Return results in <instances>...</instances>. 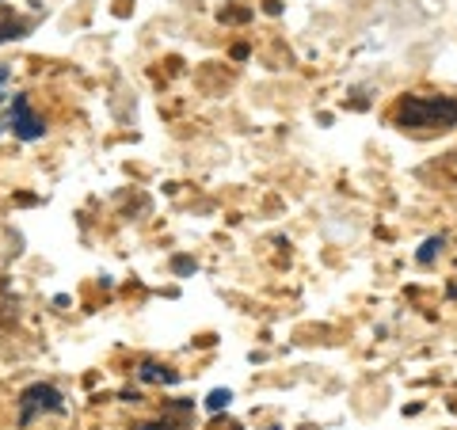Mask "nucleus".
Segmentation results:
<instances>
[{"label":"nucleus","mask_w":457,"mask_h":430,"mask_svg":"<svg viewBox=\"0 0 457 430\" xmlns=\"http://www.w3.org/2000/svg\"><path fill=\"white\" fill-rule=\"evenodd\" d=\"M141 377H145V381L171 385V381H176V369H164V366H153V362H145V366H141Z\"/></svg>","instance_id":"obj_5"},{"label":"nucleus","mask_w":457,"mask_h":430,"mask_svg":"<svg viewBox=\"0 0 457 430\" xmlns=\"http://www.w3.org/2000/svg\"><path fill=\"white\" fill-rule=\"evenodd\" d=\"M27 35V23L16 16H4L0 20V42H12V38H23Z\"/></svg>","instance_id":"obj_4"},{"label":"nucleus","mask_w":457,"mask_h":430,"mask_svg":"<svg viewBox=\"0 0 457 430\" xmlns=\"http://www.w3.org/2000/svg\"><path fill=\"white\" fill-rule=\"evenodd\" d=\"M221 23H248L252 20V12L248 8H221Z\"/></svg>","instance_id":"obj_6"},{"label":"nucleus","mask_w":457,"mask_h":430,"mask_svg":"<svg viewBox=\"0 0 457 430\" xmlns=\"http://www.w3.org/2000/svg\"><path fill=\"white\" fill-rule=\"evenodd\" d=\"M137 430H171L168 423H145V426H137Z\"/></svg>","instance_id":"obj_10"},{"label":"nucleus","mask_w":457,"mask_h":430,"mask_svg":"<svg viewBox=\"0 0 457 430\" xmlns=\"http://www.w3.org/2000/svg\"><path fill=\"white\" fill-rule=\"evenodd\" d=\"M396 126H404V130H450V126H457V99L404 95L396 103Z\"/></svg>","instance_id":"obj_1"},{"label":"nucleus","mask_w":457,"mask_h":430,"mask_svg":"<svg viewBox=\"0 0 457 430\" xmlns=\"http://www.w3.org/2000/svg\"><path fill=\"white\" fill-rule=\"evenodd\" d=\"M228 400H233V396H228L225 389H213V393H210V400H206V408H210V411H221V408L228 404Z\"/></svg>","instance_id":"obj_7"},{"label":"nucleus","mask_w":457,"mask_h":430,"mask_svg":"<svg viewBox=\"0 0 457 430\" xmlns=\"http://www.w3.org/2000/svg\"><path fill=\"white\" fill-rule=\"evenodd\" d=\"M38 411H62V393L54 385H27L20 393V423H31Z\"/></svg>","instance_id":"obj_2"},{"label":"nucleus","mask_w":457,"mask_h":430,"mask_svg":"<svg viewBox=\"0 0 457 430\" xmlns=\"http://www.w3.org/2000/svg\"><path fill=\"white\" fill-rule=\"evenodd\" d=\"M176 270H179V275H191L195 263H191V260H176Z\"/></svg>","instance_id":"obj_9"},{"label":"nucleus","mask_w":457,"mask_h":430,"mask_svg":"<svg viewBox=\"0 0 457 430\" xmlns=\"http://www.w3.org/2000/svg\"><path fill=\"white\" fill-rule=\"evenodd\" d=\"M438 248H442V240H438V236H435V240H427V244H423V252H420V263H431Z\"/></svg>","instance_id":"obj_8"},{"label":"nucleus","mask_w":457,"mask_h":430,"mask_svg":"<svg viewBox=\"0 0 457 430\" xmlns=\"http://www.w3.org/2000/svg\"><path fill=\"white\" fill-rule=\"evenodd\" d=\"M12 134L23 137V141H38L42 134H46V126H42L38 114L27 107L23 95H16V103H12Z\"/></svg>","instance_id":"obj_3"}]
</instances>
